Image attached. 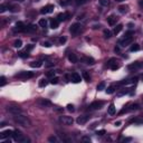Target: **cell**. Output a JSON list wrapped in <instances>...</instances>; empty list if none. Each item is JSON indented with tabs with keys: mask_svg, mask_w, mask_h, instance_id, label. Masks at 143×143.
Masks as SVG:
<instances>
[{
	"mask_svg": "<svg viewBox=\"0 0 143 143\" xmlns=\"http://www.w3.org/2000/svg\"><path fill=\"white\" fill-rule=\"evenodd\" d=\"M136 122H138V123H141V124H143V120H142V121H136Z\"/></svg>",
	"mask_w": 143,
	"mask_h": 143,
	"instance_id": "6125c7cd",
	"label": "cell"
},
{
	"mask_svg": "<svg viewBox=\"0 0 143 143\" xmlns=\"http://www.w3.org/2000/svg\"><path fill=\"white\" fill-rule=\"evenodd\" d=\"M37 30V26L36 25H28L26 26V29H25V33H35Z\"/></svg>",
	"mask_w": 143,
	"mask_h": 143,
	"instance_id": "44dd1931",
	"label": "cell"
},
{
	"mask_svg": "<svg viewBox=\"0 0 143 143\" xmlns=\"http://www.w3.org/2000/svg\"><path fill=\"white\" fill-rule=\"evenodd\" d=\"M34 75H35V74L31 73V72H21V73H19V74H16V77L22 78V79H27V78L34 77Z\"/></svg>",
	"mask_w": 143,
	"mask_h": 143,
	"instance_id": "9c48e42d",
	"label": "cell"
},
{
	"mask_svg": "<svg viewBox=\"0 0 143 143\" xmlns=\"http://www.w3.org/2000/svg\"><path fill=\"white\" fill-rule=\"evenodd\" d=\"M48 141H49V142H57V138H56V136H49V138H48Z\"/></svg>",
	"mask_w": 143,
	"mask_h": 143,
	"instance_id": "ee69618b",
	"label": "cell"
},
{
	"mask_svg": "<svg viewBox=\"0 0 143 143\" xmlns=\"http://www.w3.org/2000/svg\"><path fill=\"white\" fill-rule=\"evenodd\" d=\"M104 37H105V38H110V37H112V33H111V30H108V29L104 30Z\"/></svg>",
	"mask_w": 143,
	"mask_h": 143,
	"instance_id": "8d00e7d4",
	"label": "cell"
},
{
	"mask_svg": "<svg viewBox=\"0 0 143 143\" xmlns=\"http://www.w3.org/2000/svg\"><path fill=\"white\" fill-rule=\"evenodd\" d=\"M133 34H134V33H133L132 30H130V31H126V33H125V35H124V36H125V37H128V36H132Z\"/></svg>",
	"mask_w": 143,
	"mask_h": 143,
	"instance_id": "11a10c76",
	"label": "cell"
},
{
	"mask_svg": "<svg viewBox=\"0 0 143 143\" xmlns=\"http://www.w3.org/2000/svg\"><path fill=\"white\" fill-rule=\"evenodd\" d=\"M16 1H24V0H16Z\"/></svg>",
	"mask_w": 143,
	"mask_h": 143,
	"instance_id": "e7e4bbea",
	"label": "cell"
},
{
	"mask_svg": "<svg viewBox=\"0 0 143 143\" xmlns=\"http://www.w3.org/2000/svg\"><path fill=\"white\" fill-rule=\"evenodd\" d=\"M122 29H123V25H122V24H118V25L116 26L115 28H114L113 34H114V35H118V34L121 33V30H122Z\"/></svg>",
	"mask_w": 143,
	"mask_h": 143,
	"instance_id": "484cf974",
	"label": "cell"
},
{
	"mask_svg": "<svg viewBox=\"0 0 143 143\" xmlns=\"http://www.w3.org/2000/svg\"><path fill=\"white\" fill-rule=\"evenodd\" d=\"M18 55H19V57H21V58H26V57H28V53H27V51H19Z\"/></svg>",
	"mask_w": 143,
	"mask_h": 143,
	"instance_id": "74e56055",
	"label": "cell"
},
{
	"mask_svg": "<svg viewBox=\"0 0 143 143\" xmlns=\"http://www.w3.org/2000/svg\"><path fill=\"white\" fill-rule=\"evenodd\" d=\"M68 18H69V14H68V12H60V14L57 16L58 21H65V20H67Z\"/></svg>",
	"mask_w": 143,
	"mask_h": 143,
	"instance_id": "9a60e30c",
	"label": "cell"
},
{
	"mask_svg": "<svg viewBox=\"0 0 143 143\" xmlns=\"http://www.w3.org/2000/svg\"><path fill=\"white\" fill-rule=\"evenodd\" d=\"M114 50H115V53H118V51H120V47H118V46H116V47L114 48Z\"/></svg>",
	"mask_w": 143,
	"mask_h": 143,
	"instance_id": "680465c9",
	"label": "cell"
},
{
	"mask_svg": "<svg viewBox=\"0 0 143 143\" xmlns=\"http://www.w3.org/2000/svg\"><path fill=\"white\" fill-rule=\"evenodd\" d=\"M132 41H133V37L132 36H128V37H123L121 40L118 41L120 43V45H121L122 47H126L128 45H131L132 44Z\"/></svg>",
	"mask_w": 143,
	"mask_h": 143,
	"instance_id": "5b68a950",
	"label": "cell"
},
{
	"mask_svg": "<svg viewBox=\"0 0 143 143\" xmlns=\"http://www.w3.org/2000/svg\"><path fill=\"white\" fill-rule=\"evenodd\" d=\"M58 81H59L58 77H53V78L50 79V84H53V85L58 84Z\"/></svg>",
	"mask_w": 143,
	"mask_h": 143,
	"instance_id": "f35d334b",
	"label": "cell"
},
{
	"mask_svg": "<svg viewBox=\"0 0 143 143\" xmlns=\"http://www.w3.org/2000/svg\"><path fill=\"white\" fill-rule=\"evenodd\" d=\"M35 1H39V0H35Z\"/></svg>",
	"mask_w": 143,
	"mask_h": 143,
	"instance_id": "03108f58",
	"label": "cell"
},
{
	"mask_svg": "<svg viewBox=\"0 0 143 143\" xmlns=\"http://www.w3.org/2000/svg\"><path fill=\"white\" fill-rule=\"evenodd\" d=\"M49 24H50V28H51V29H56V28H58L59 21H58V19L51 18L50 20H49Z\"/></svg>",
	"mask_w": 143,
	"mask_h": 143,
	"instance_id": "ffe728a7",
	"label": "cell"
},
{
	"mask_svg": "<svg viewBox=\"0 0 143 143\" xmlns=\"http://www.w3.org/2000/svg\"><path fill=\"white\" fill-rule=\"evenodd\" d=\"M122 141H123V142H130V141H132V139H131V138H125V139H123Z\"/></svg>",
	"mask_w": 143,
	"mask_h": 143,
	"instance_id": "9f6ffc18",
	"label": "cell"
},
{
	"mask_svg": "<svg viewBox=\"0 0 143 143\" xmlns=\"http://www.w3.org/2000/svg\"><path fill=\"white\" fill-rule=\"evenodd\" d=\"M103 105H104V102L103 101H95V102H93L89 104V110H99V108H102Z\"/></svg>",
	"mask_w": 143,
	"mask_h": 143,
	"instance_id": "52a82bcc",
	"label": "cell"
},
{
	"mask_svg": "<svg viewBox=\"0 0 143 143\" xmlns=\"http://www.w3.org/2000/svg\"><path fill=\"white\" fill-rule=\"evenodd\" d=\"M70 81L73 82V83H75V84H77V83H79V82L82 81V77H81L79 74L73 73L72 75H70Z\"/></svg>",
	"mask_w": 143,
	"mask_h": 143,
	"instance_id": "8fae6325",
	"label": "cell"
},
{
	"mask_svg": "<svg viewBox=\"0 0 143 143\" xmlns=\"http://www.w3.org/2000/svg\"><path fill=\"white\" fill-rule=\"evenodd\" d=\"M128 89H130V88H126V91L124 89V91L120 92V93L118 94V96H122V95H124V94H128Z\"/></svg>",
	"mask_w": 143,
	"mask_h": 143,
	"instance_id": "681fc988",
	"label": "cell"
},
{
	"mask_svg": "<svg viewBox=\"0 0 143 143\" xmlns=\"http://www.w3.org/2000/svg\"><path fill=\"white\" fill-rule=\"evenodd\" d=\"M115 1H118V2H122V1H124V0H115Z\"/></svg>",
	"mask_w": 143,
	"mask_h": 143,
	"instance_id": "be15d7a7",
	"label": "cell"
},
{
	"mask_svg": "<svg viewBox=\"0 0 143 143\" xmlns=\"http://www.w3.org/2000/svg\"><path fill=\"white\" fill-rule=\"evenodd\" d=\"M139 5H140V7H143V0H140V1H139Z\"/></svg>",
	"mask_w": 143,
	"mask_h": 143,
	"instance_id": "91938a15",
	"label": "cell"
},
{
	"mask_svg": "<svg viewBox=\"0 0 143 143\" xmlns=\"http://www.w3.org/2000/svg\"><path fill=\"white\" fill-rule=\"evenodd\" d=\"M37 103L41 105L43 107H47V106H50L51 105V102L50 101H48V99H39L37 101Z\"/></svg>",
	"mask_w": 143,
	"mask_h": 143,
	"instance_id": "4fadbf2b",
	"label": "cell"
},
{
	"mask_svg": "<svg viewBox=\"0 0 143 143\" xmlns=\"http://www.w3.org/2000/svg\"><path fill=\"white\" fill-rule=\"evenodd\" d=\"M25 29H26V25L22 21L16 22L15 31H19V33H20V31H22V33H25Z\"/></svg>",
	"mask_w": 143,
	"mask_h": 143,
	"instance_id": "30bf717a",
	"label": "cell"
},
{
	"mask_svg": "<svg viewBox=\"0 0 143 143\" xmlns=\"http://www.w3.org/2000/svg\"><path fill=\"white\" fill-rule=\"evenodd\" d=\"M14 121L17 123V124L21 125V126H25V128H28L31 125V122L27 116L22 115V114H14Z\"/></svg>",
	"mask_w": 143,
	"mask_h": 143,
	"instance_id": "6da1fadb",
	"label": "cell"
},
{
	"mask_svg": "<svg viewBox=\"0 0 143 143\" xmlns=\"http://www.w3.org/2000/svg\"><path fill=\"white\" fill-rule=\"evenodd\" d=\"M38 24H39V26H40V27H43V28L47 27V20H46V19H40Z\"/></svg>",
	"mask_w": 143,
	"mask_h": 143,
	"instance_id": "4dcf8cb0",
	"label": "cell"
},
{
	"mask_svg": "<svg viewBox=\"0 0 143 143\" xmlns=\"http://www.w3.org/2000/svg\"><path fill=\"white\" fill-rule=\"evenodd\" d=\"M138 50H140V45L139 44H131L130 51H138Z\"/></svg>",
	"mask_w": 143,
	"mask_h": 143,
	"instance_id": "4316f807",
	"label": "cell"
},
{
	"mask_svg": "<svg viewBox=\"0 0 143 143\" xmlns=\"http://www.w3.org/2000/svg\"><path fill=\"white\" fill-rule=\"evenodd\" d=\"M82 60H83V63L87 64V65H94V64H95V60H94V58H92V57H88V56H85V57H83V58H82Z\"/></svg>",
	"mask_w": 143,
	"mask_h": 143,
	"instance_id": "ac0fdd59",
	"label": "cell"
},
{
	"mask_svg": "<svg viewBox=\"0 0 143 143\" xmlns=\"http://www.w3.org/2000/svg\"><path fill=\"white\" fill-rule=\"evenodd\" d=\"M8 9H9V11H11V12H18V11L20 10V7H19L18 5H9Z\"/></svg>",
	"mask_w": 143,
	"mask_h": 143,
	"instance_id": "603a6c76",
	"label": "cell"
},
{
	"mask_svg": "<svg viewBox=\"0 0 143 143\" xmlns=\"http://www.w3.org/2000/svg\"><path fill=\"white\" fill-rule=\"evenodd\" d=\"M48 84V81L46 79V78H41L40 81H39V87H45V86H47Z\"/></svg>",
	"mask_w": 143,
	"mask_h": 143,
	"instance_id": "83f0119b",
	"label": "cell"
},
{
	"mask_svg": "<svg viewBox=\"0 0 143 143\" xmlns=\"http://www.w3.org/2000/svg\"><path fill=\"white\" fill-rule=\"evenodd\" d=\"M72 1H73V0H59V5L63 6V7H65V6H68Z\"/></svg>",
	"mask_w": 143,
	"mask_h": 143,
	"instance_id": "f1b7e54d",
	"label": "cell"
},
{
	"mask_svg": "<svg viewBox=\"0 0 143 143\" xmlns=\"http://www.w3.org/2000/svg\"><path fill=\"white\" fill-rule=\"evenodd\" d=\"M67 110L69 111V112H72V113H73L74 111H75V108H74V105H73V104H68V105H67Z\"/></svg>",
	"mask_w": 143,
	"mask_h": 143,
	"instance_id": "7bdbcfd3",
	"label": "cell"
},
{
	"mask_svg": "<svg viewBox=\"0 0 143 143\" xmlns=\"http://www.w3.org/2000/svg\"><path fill=\"white\" fill-rule=\"evenodd\" d=\"M68 59H69V62L72 64H76L78 62V58H77L76 54H74V53H70L69 55H68Z\"/></svg>",
	"mask_w": 143,
	"mask_h": 143,
	"instance_id": "7402d4cb",
	"label": "cell"
},
{
	"mask_svg": "<svg viewBox=\"0 0 143 143\" xmlns=\"http://www.w3.org/2000/svg\"><path fill=\"white\" fill-rule=\"evenodd\" d=\"M12 138H14V140H15L16 142H20V143L29 142V139H28V138H26V136L24 135L20 131H18V130L14 131V135H12Z\"/></svg>",
	"mask_w": 143,
	"mask_h": 143,
	"instance_id": "7a4b0ae2",
	"label": "cell"
},
{
	"mask_svg": "<svg viewBox=\"0 0 143 143\" xmlns=\"http://www.w3.org/2000/svg\"><path fill=\"white\" fill-rule=\"evenodd\" d=\"M14 46H15L16 48H20L22 46V41L20 40V39H17V40L14 43Z\"/></svg>",
	"mask_w": 143,
	"mask_h": 143,
	"instance_id": "e575fe53",
	"label": "cell"
},
{
	"mask_svg": "<svg viewBox=\"0 0 143 143\" xmlns=\"http://www.w3.org/2000/svg\"><path fill=\"white\" fill-rule=\"evenodd\" d=\"M12 135H14V131H11V130H6V131L0 133V138L2 140L6 139V138H11Z\"/></svg>",
	"mask_w": 143,
	"mask_h": 143,
	"instance_id": "7c38bea8",
	"label": "cell"
},
{
	"mask_svg": "<svg viewBox=\"0 0 143 143\" xmlns=\"http://www.w3.org/2000/svg\"><path fill=\"white\" fill-rule=\"evenodd\" d=\"M88 118H89V116H87V115H83V116H79V118H77L76 122H77V123H78L79 125H83V124H85V123L88 121Z\"/></svg>",
	"mask_w": 143,
	"mask_h": 143,
	"instance_id": "2e32d148",
	"label": "cell"
},
{
	"mask_svg": "<svg viewBox=\"0 0 143 143\" xmlns=\"http://www.w3.org/2000/svg\"><path fill=\"white\" fill-rule=\"evenodd\" d=\"M105 133H106V132H105V130H99V131H97V132H96V134H97V135H99V136H103Z\"/></svg>",
	"mask_w": 143,
	"mask_h": 143,
	"instance_id": "7dc6e473",
	"label": "cell"
},
{
	"mask_svg": "<svg viewBox=\"0 0 143 143\" xmlns=\"http://www.w3.org/2000/svg\"><path fill=\"white\" fill-rule=\"evenodd\" d=\"M6 85V77L1 76L0 77V86H5Z\"/></svg>",
	"mask_w": 143,
	"mask_h": 143,
	"instance_id": "ab89813d",
	"label": "cell"
},
{
	"mask_svg": "<svg viewBox=\"0 0 143 143\" xmlns=\"http://www.w3.org/2000/svg\"><path fill=\"white\" fill-rule=\"evenodd\" d=\"M82 76H83V78H84L86 82H91V77H89V75H88L87 72H83Z\"/></svg>",
	"mask_w": 143,
	"mask_h": 143,
	"instance_id": "f546056e",
	"label": "cell"
},
{
	"mask_svg": "<svg viewBox=\"0 0 143 143\" xmlns=\"http://www.w3.org/2000/svg\"><path fill=\"white\" fill-rule=\"evenodd\" d=\"M82 141H83V142H87V143H89V142H91V138H89V136L84 135L83 138H82Z\"/></svg>",
	"mask_w": 143,
	"mask_h": 143,
	"instance_id": "b9f144b4",
	"label": "cell"
},
{
	"mask_svg": "<svg viewBox=\"0 0 143 143\" xmlns=\"http://www.w3.org/2000/svg\"><path fill=\"white\" fill-rule=\"evenodd\" d=\"M114 64H116V59L115 58H111L108 62H107V67H110L111 68V66H113Z\"/></svg>",
	"mask_w": 143,
	"mask_h": 143,
	"instance_id": "d590c367",
	"label": "cell"
},
{
	"mask_svg": "<svg viewBox=\"0 0 143 143\" xmlns=\"http://www.w3.org/2000/svg\"><path fill=\"white\" fill-rule=\"evenodd\" d=\"M115 112H116L115 105L112 103V104H110V106H108V108H107V113L110 114V115H114V114H115Z\"/></svg>",
	"mask_w": 143,
	"mask_h": 143,
	"instance_id": "cb8c5ba5",
	"label": "cell"
},
{
	"mask_svg": "<svg viewBox=\"0 0 143 143\" xmlns=\"http://www.w3.org/2000/svg\"><path fill=\"white\" fill-rule=\"evenodd\" d=\"M136 77H134V78H128V79H123V81L118 82V85H126V84H131V83H135L136 82Z\"/></svg>",
	"mask_w": 143,
	"mask_h": 143,
	"instance_id": "e0dca14e",
	"label": "cell"
},
{
	"mask_svg": "<svg viewBox=\"0 0 143 143\" xmlns=\"http://www.w3.org/2000/svg\"><path fill=\"white\" fill-rule=\"evenodd\" d=\"M88 0H76V4L77 5H84V4H86Z\"/></svg>",
	"mask_w": 143,
	"mask_h": 143,
	"instance_id": "f907efd6",
	"label": "cell"
},
{
	"mask_svg": "<svg viewBox=\"0 0 143 143\" xmlns=\"http://www.w3.org/2000/svg\"><path fill=\"white\" fill-rule=\"evenodd\" d=\"M101 6H104V7H107L110 6V0H99Z\"/></svg>",
	"mask_w": 143,
	"mask_h": 143,
	"instance_id": "d6a6232c",
	"label": "cell"
},
{
	"mask_svg": "<svg viewBox=\"0 0 143 143\" xmlns=\"http://www.w3.org/2000/svg\"><path fill=\"white\" fill-rule=\"evenodd\" d=\"M30 66L34 67V68H39V67L43 66V62H41V60H37V62H31V63H30Z\"/></svg>",
	"mask_w": 143,
	"mask_h": 143,
	"instance_id": "d4e9b609",
	"label": "cell"
},
{
	"mask_svg": "<svg viewBox=\"0 0 143 143\" xmlns=\"http://www.w3.org/2000/svg\"><path fill=\"white\" fill-rule=\"evenodd\" d=\"M55 7L53 6V5H47V6H45L40 9V14L41 15H47V14H51L53 11H54Z\"/></svg>",
	"mask_w": 143,
	"mask_h": 143,
	"instance_id": "ba28073f",
	"label": "cell"
},
{
	"mask_svg": "<svg viewBox=\"0 0 143 143\" xmlns=\"http://www.w3.org/2000/svg\"><path fill=\"white\" fill-rule=\"evenodd\" d=\"M106 93H107V94H113V93H114V87H113V86H110V87L107 88Z\"/></svg>",
	"mask_w": 143,
	"mask_h": 143,
	"instance_id": "f6af8a7d",
	"label": "cell"
},
{
	"mask_svg": "<svg viewBox=\"0 0 143 143\" xmlns=\"http://www.w3.org/2000/svg\"><path fill=\"white\" fill-rule=\"evenodd\" d=\"M103 89H105V83H104V82H102V83H99V84L97 85V91H99V92H101Z\"/></svg>",
	"mask_w": 143,
	"mask_h": 143,
	"instance_id": "836d02e7",
	"label": "cell"
},
{
	"mask_svg": "<svg viewBox=\"0 0 143 143\" xmlns=\"http://www.w3.org/2000/svg\"><path fill=\"white\" fill-rule=\"evenodd\" d=\"M34 49V45L33 44H30V45H28V46H27V47L25 48V51H27V53H29L30 50H33Z\"/></svg>",
	"mask_w": 143,
	"mask_h": 143,
	"instance_id": "60d3db41",
	"label": "cell"
},
{
	"mask_svg": "<svg viewBox=\"0 0 143 143\" xmlns=\"http://www.w3.org/2000/svg\"><path fill=\"white\" fill-rule=\"evenodd\" d=\"M7 111L8 112H10V113H12V114L21 113V108H20V107H17V106H8Z\"/></svg>",
	"mask_w": 143,
	"mask_h": 143,
	"instance_id": "5bb4252c",
	"label": "cell"
},
{
	"mask_svg": "<svg viewBox=\"0 0 143 143\" xmlns=\"http://www.w3.org/2000/svg\"><path fill=\"white\" fill-rule=\"evenodd\" d=\"M6 10H7V7H6L5 5H1V6H0V12H1V14H4Z\"/></svg>",
	"mask_w": 143,
	"mask_h": 143,
	"instance_id": "c3c4849f",
	"label": "cell"
},
{
	"mask_svg": "<svg viewBox=\"0 0 143 143\" xmlns=\"http://www.w3.org/2000/svg\"><path fill=\"white\" fill-rule=\"evenodd\" d=\"M59 121L62 122L64 125H72L74 123V118L72 116H67V115H62L59 118Z\"/></svg>",
	"mask_w": 143,
	"mask_h": 143,
	"instance_id": "277c9868",
	"label": "cell"
},
{
	"mask_svg": "<svg viewBox=\"0 0 143 143\" xmlns=\"http://www.w3.org/2000/svg\"><path fill=\"white\" fill-rule=\"evenodd\" d=\"M54 75H55V72H54V70H50V72H48L47 73L48 77H54Z\"/></svg>",
	"mask_w": 143,
	"mask_h": 143,
	"instance_id": "db71d44e",
	"label": "cell"
},
{
	"mask_svg": "<svg viewBox=\"0 0 143 143\" xmlns=\"http://www.w3.org/2000/svg\"><path fill=\"white\" fill-rule=\"evenodd\" d=\"M114 125H115V126H120V125H121V122H120V121L115 122V123H114Z\"/></svg>",
	"mask_w": 143,
	"mask_h": 143,
	"instance_id": "6f0895ef",
	"label": "cell"
},
{
	"mask_svg": "<svg viewBox=\"0 0 143 143\" xmlns=\"http://www.w3.org/2000/svg\"><path fill=\"white\" fill-rule=\"evenodd\" d=\"M41 45H43L44 47H47V48H49V47H50V46H51V44H50V43H49V41H44V43H43V44H41Z\"/></svg>",
	"mask_w": 143,
	"mask_h": 143,
	"instance_id": "816d5d0a",
	"label": "cell"
},
{
	"mask_svg": "<svg viewBox=\"0 0 143 143\" xmlns=\"http://www.w3.org/2000/svg\"><path fill=\"white\" fill-rule=\"evenodd\" d=\"M66 37H60V38H59V44L60 45H64L65 44V43H66Z\"/></svg>",
	"mask_w": 143,
	"mask_h": 143,
	"instance_id": "bcb514c9",
	"label": "cell"
},
{
	"mask_svg": "<svg viewBox=\"0 0 143 143\" xmlns=\"http://www.w3.org/2000/svg\"><path fill=\"white\" fill-rule=\"evenodd\" d=\"M118 17L114 15H111L110 17H107V22H108V25L110 26H114L115 24H116V20H118Z\"/></svg>",
	"mask_w": 143,
	"mask_h": 143,
	"instance_id": "d6986e66",
	"label": "cell"
},
{
	"mask_svg": "<svg viewBox=\"0 0 143 143\" xmlns=\"http://www.w3.org/2000/svg\"><path fill=\"white\" fill-rule=\"evenodd\" d=\"M142 68H143V62H135L128 66V70H138V69H142Z\"/></svg>",
	"mask_w": 143,
	"mask_h": 143,
	"instance_id": "8992f818",
	"label": "cell"
},
{
	"mask_svg": "<svg viewBox=\"0 0 143 143\" xmlns=\"http://www.w3.org/2000/svg\"><path fill=\"white\" fill-rule=\"evenodd\" d=\"M128 27H130V28H132V27H133V26H134V25H133V24H132V22H130V24H128Z\"/></svg>",
	"mask_w": 143,
	"mask_h": 143,
	"instance_id": "94428289",
	"label": "cell"
},
{
	"mask_svg": "<svg viewBox=\"0 0 143 143\" xmlns=\"http://www.w3.org/2000/svg\"><path fill=\"white\" fill-rule=\"evenodd\" d=\"M118 11H120L121 14H125V12L128 11V6H120V7H118Z\"/></svg>",
	"mask_w": 143,
	"mask_h": 143,
	"instance_id": "1f68e13d",
	"label": "cell"
},
{
	"mask_svg": "<svg viewBox=\"0 0 143 143\" xmlns=\"http://www.w3.org/2000/svg\"><path fill=\"white\" fill-rule=\"evenodd\" d=\"M82 30V25L81 24H78V22H76V24H73V25L70 26L69 28V33L73 35L74 37L76 36V35H78L79 34V31Z\"/></svg>",
	"mask_w": 143,
	"mask_h": 143,
	"instance_id": "3957f363",
	"label": "cell"
},
{
	"mask_svg": "<svg viewBox=\"0 0 143 143\" xmlns=\"http://www.w3.org/2000/svg\"><path fill=\"white\" fill-rule=\"evenodd\" d=\"M55 65V63H51V62H47L46 64H45V66L46 67H51V66H54Z\"/></svg>",
	"mask_w": 143,
	"mask_h": 143,
	"instance_id": "f5cc1de1",
	"label": "cell"
}]
</instances>
